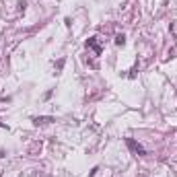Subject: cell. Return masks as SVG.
I'll list each match as a JSON object with an SVG mask.
<instances>
[{
	"mask_svg": "<svg viewBox=\"0 0 177 177\" xmlns=\"http://www.w3.org/2000/svg\"><path fill=\"white\" fill-rule=\"evenodd\" d=\"M126 144L130 146V150H134L136 155H140V157H144V155H146V148H144L142 144H138L136 140H132V138H126Z\"/></svg>",
	"mask_w": 177,
	"mask_h": 177,
	"instance_id": "obj_1",
	"label": "cell"
},
{
	"mask_svg": "<svg viewBox=\"0 0 177 177\" xmlns=\"http://www.w3.org/2000/svg\"><path fill=\"white\" fill-rule=\"evenodd\" d=\"M49 122H54V118H49V115H41V118H33V124H35V126H45V124H49Z\"/></svg>",
	"mask_w": 177,
	"mask_h": 177,
	"instance_id": "obj_2",
	"label": "cell"
},
{
	"mask_svg": "<svg viewBox=\"0 0 177 177\" xmlns=\"http://www.w3.org/2000/svg\"><path fill=\"white\" fill-rule=\"evenodd\" d=\"M87 45H89V47H93V49H95L97 54H101V45L97 44V37H91V39L87 41Z\"/></svg>",
	"mask_w": 177,
	"mask_h": 177,
	"instance_id": "obj_3",
	"label": "cell"
},
{
	"mask_svg": "<svg viewBox=\"0 0 177 177\" xmlns=\"http://www.w3.org/2000/svg\"><path fill=\"white\" fill-rule=\"evenodd\" d=\"M126 44V37H124V35H118V37H115V45H124Z\"/></svg>",
	"mask_w": 177,
	"mask_h": 177,
	"instance_id": "obj_4",
	"label": "cell"
},
{
	"mask_svg": "<svg viewBox=\"0 0 177 177\" xmlns=\"http://www.w3.org/2000/svg\"><path fill=\"white\" fill-rule=\"evenodd\" d=\"M2 157H4V150H0V159H2Z\"/></svg>",
	"mask_w": 177,
	"mask_h": 177,
	"instance_id": "obj_5",
	"label": "cell"
}]
</instances>
